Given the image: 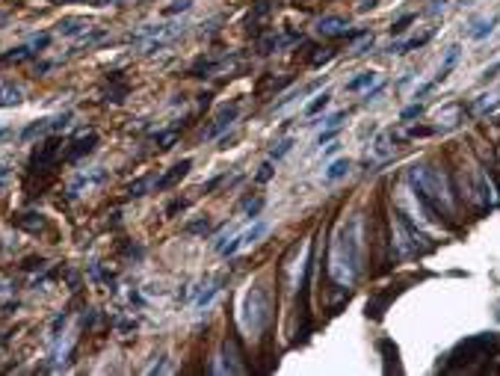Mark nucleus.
<instances>
[{
    "instance_id": "1",
    "label": "nucleus",
    "mask_w": 500,
    "mask_h": 376,
    "mask_svg": "<svg viewBox=\"0 0 500 376\" xmlns=\"http://www.w3.org/2000/svg\"><path fill=\"white\" fill-rule=\"evenodd\" d=\"M361 258H365V225L361 216H352L344 222L331 240L329 249V275L340 288H349L361 273Z\"/></svg>"
},
{
    "instance_id": "2",
    "label": "nucleus",
    "mask_w": 500,
    "mask_h": 376,
    "mask_svg": "<svg viewBox=\"0 0 500 376\" xmlns=\"http://www.w3.org/2000/svg\"><path fill=\"white\" fill-rule=\"evenodd\" d=\"M411 184L417 187V193L435 207V211H444L447 216L453 213V187H450L447 175L438 169V166H415L409 172Z\"/></svg>"
},
{
    "instance_id": "3",
    "label": "nucleus",
    "mask_w": 500,
    "mask_h": 376,
    "mask_svg": "<svg viewBox=\"0 0 500 376\" xmlns=\"http://www.w3.org/2000/svg\"><path fill=\"white\" fill-rule=\"evenodd\" d=\"M497 335H477V338H468L462 341L459 347L453 350V355H450V364L447 370H470V364L483 362L492 355V350L497 347Z\"/></svg>"
},
{
    "instance_id": "4",
    "label": "nucleus",
    "mask_w": 500,
    "mask_h": 376,
    "mask_svg": "<svg viewBox=\"0 0 500 376\" xmlns=\"http://www.w3.org/2000/svg\"><path fill=\"white\" fill-rule=\"evenodd\" d=\"M240 320L243 326L252 332V335H261L263 326L270 320V296L263 288H252L243 300V311H240Z\"/></svg>"
},
{
    "instance_id": "5",
    "label": "nucleus",
    "mask_w": 500,
    "mask_h": 376,
    "mask_svg": "<svg viewBox=\"0 0 500 376\" xmlns=\"http://www.w3.org/2000/svg\"><path fill=\"white\" fill-rule=\"evenodd\" d=\"M219 370H225V373H243L246 370V364L240 362V347H237V341L234 338H228L222 344V368Z\"/></svg>"
},
{
    "instance_id": "6",
    "label": "nucleus",
    "mask_w": 500,
    "mask_h": 376,
    "mask_svg": "<svg viewBox=\"0 0 500 376\" xmlns=\"http://www.w3.org/2000/svg\"><path fill=\"white\" fill-rule=\"evenodd\" d=\"M107 178V172L98 166V169H92V172H83V175H77L74 181H72V187H68V196H80L83 190H92V187H98Z\"/></svg>"
},
{
    "instance_id": "7",
    "label": "nucleus",
    "mask_w": 500,
    "mask_h": 376,
    "mask_svg": "<svg viewBox=\"0 0 500 376\" xmlns=\"http://www.w3.org/2000/svg\"><path fill=\"white\" fill-rule=\"evenodd\" d=\"M317 36H323V39L347 36V21L340 15H323L317 21Z\"/></svg>"
},
{
    "instance_id": "8",
    "label": "nucleus",
    "mask_w": 500,
    "mask_h": 376,
    "mask_svg": "<svg viewBox=\"0 0 500 376\" xmlns=\"http://www.w3.org/2000/svg\"><path fill=\"white\" fill-rule=\"evenodd\" d=\"M234 118H237V107H234V104H231V107H222V110L217 113V118L210 122V127L204 131V140H213V136H219L225 127L234 122Z\"/></svg>"
},
{
    "instance_id": "9",
    "label": "nucleus",
    "mask_w": 500,
    "mask_h": 376,
    "mask_svg": "<svg viewBox=\"0 0 500 376\" xmlns=\"http://www.w3.org/2000/svg\"><path fill=\"white\" fill-rule=\"evenodd\" d=\"M190 166H193V160H181V163H175L169 172H166L160 181H157V190H169V187H175L181 181V178H187V172H190Z\"/></svg>"
},
{
    "instance_id": "10",
    "label": "nucleus",
    "mask_w": 500,
    "mask_h": 376,
    "mask_svg": "<svg viewBox=\"0 0 500 376\" xmlns=\"http://www.w3.org/2000/svg\"><path fill=\"white\" fill-rule=\"evenodd\" d=\"M89 30V21L86 18H63L60 24H56V33L63 36H77V33H86Z\"/></svg>"
},
{
    "instance_id": "11",
    "label": "nucleus",
    "mask_w": 500,
    "mask_h": 376,
    "mask_svg": "<svg viewBox=\"0 0 500 376\" xmlns=\"http://www.w3.org/2000/svg\"><path fill=\"white\" fill-rule=\"evenodd\" d=\"M72 145H74V148H68V160H77V157L89 154L92 148L98 145V136L89 134V136H83V140H77V143H72Z\"/></svg>"
},
{
    "instance_id": "12",
    "label": "nucleus",
    "mask_w": 500,
    "mask_h": 376,
    "mask_svg": "<svg viewBox=\"0 0 500 376\" xmlns=\"http://www.w3.org/2000/svg\"><path fill=\"white\" fill-rule=\"evenodd\" d=\"M18 104H21V89L0 86V107H18Z\"/></svg>"
},
{
    "instance_id": "13",
    "label": "nucleus",
    "mask_w": 500,
    "mask_h": 376,
    "mask_svg": "<svg viewBox=\"0 0 500 376\" xmlns=\"http://www.w3.org/2000/svg\"><path fill=\"white\" fill-rule=\"evenodd\" d=\"M349 172V160L347 157H338L335 163H329V169H326V181H340Z\"/></svg>"
},
{
    "instance_id": "14",
    "label": "nucleus",
    "mask_w": 500,
    "mask_h": 376,
    "mask_svg": "<svg viewBox=\"0 0 500 376\" xmlns=\"http://www.w3.org/2000/svg\"><path fill=\"white\" fill-rule=\"evenodd\" d=\"M15 225L18 229H24V231H39L45 222H42V216L39 213H21V216H15Z\"/></svg>"
},
{
    "instance_id": "15",
    "label": "nucleus",
    "mask_w": 500,
    "mask_h": 376,
    "mask_svg": "<svg viewBox=\"0 0 500 376\" xmlns=\"http://www.w3.org/2000/svg\"><path fill=\"white\" fill-rule=\"evenodd\" d=\"M459 51H462L459 45H450L447 48V56H444V63H441V68H438V81H444V77L450 74V68H453L456 59H459Z\"/></svg>"
},
{
    "instance_id": "16",
    "label": "nucleus",
    "mask_w": 500,
    "mask_h": 376,
    "mask_svg": "<svg viewBox=\"0 0 500 376\" xmlns=\"http://www.w3.org/2000/svg\"><path fill=\"white\" fill-rule=\"evenodd\" d=\"M47 131H54V118H39V122L27 127L21 136H24V140H33V136H42V134H47Z\"/></svg>"
},
{
    "instance_id": "17",
    "label": "nucleus",
    "mask_w": 500,
    "mask_h": 376,
    "mask_svg": "<svg viewBox=\"0 0 500 376\" xmlns=\"http://www.w3.org/2000/svg\"><path fill=\"white\" fill-rule=\"evenodd\" d=\"M56 145H60V143L51 140V143H45V145H42V152H36V157H33V169H36V166H45L47 160H54Z\"/></svg>"
},
{
    "instance_id": "18",
    "label": "nucleus",
    "mask_w": 500,
    "mask_h": 376,
    "mask_svg": "<svg viewBox=\"0 0 500 376\" xmlns=\"http://www.w3.org/2000/svg\"><path fill=\"white\" fill-rule=\"evenodd\" d=\"M263 234H267V222H254L249 231L240 234V249H243V246H249V243H254V240H258V237H263Z\"/></svg>"
},
{
    "instance_id": "19",
    "label": "nucleus",
    "mask_w": 500,
    "mask_h": 376,
    "mask_svg": "<svg viewBox=\"0 0 500 376\" xmlns=\"http://www.w3.org/2000/svg\"><path fill=\"white\" fill-rule=\"evenodd\" d=\"M429 39H433V30H426L424 36H415V39H409V42H403L400 48H394V51H397V54H409V51H415V48H424V45L429 42Z\"/></svg>"
},
{
    "instance_id": "20",
    "label": "nucleus",
    "mask_w": 500,
    "mask_h": 376,
    "mask_svg": "<svg viewBox=\"0 0 500 376\" xmlns=\"http://www.w3.org/2000/svg\"><path fill=\"white\" fill-rule=\"evenodd\" d=\"M497 104H500V92H488V95H479V101L474 104V113H488V110H494Z\"/></svg>"
},
{
    "instance_id": "21",
    "label": "nucleus",
    "mask_w": 500,
    "mask_h": 376,
    "mask_svg": "<svg viewBox=\"0 0 500 376\" xmlns=\"http://www.w3.org/2000/svg\"><path fill=\"white\" fill-rule=\"evenodd\" d=\"M370 83H376V72H361L356 81L347 83V92H358V89H365V86H370Z\"/></svg>"
},
{
    "instance_id": "22",
    "label": "nucleus",
    "mask_w": 500,
    "mask_h": 376,
    "mask_svg": "<svg viewBox=\"0 0 500 376\" xmlns=\"http://www.w3.org/2000/svg\"><path fill=\"white\" fill-rule=\"evenodd\" d=\"M459 113H462V107H459V104L447 107V110H438V125H444V127L456 125V122H459Z\"/></svg>"
},
{
    "instance_id": "23",
    "label": "nucleus",
    "mask_w": 500,
    "mask_h": 376,
    "mask_svg": "<svg viewBox=\"0 0 500 376\" xmlns=\"http://www.w3.org/2000/svg\"><path fill=\"white\" fill-rule=\"evenodd\" d=\"M329 101H331V95H329V92H323V95H317V98H314V101H311V104L305 107V116L311 118V116H317L320 110H326V107H329Z\"/></svg>"
},
{
    "instance_id": "24",
    "label": "nucleus",
    "mask_w": 500,
    "mask_h": 376,
    "mask_svg": "<svg viewBox=\"0 0 500 376\" xmlns=\"http://www.w3.org/2000/svg\"><path fill=\"white\" fill-rule=\"evenodd\" d=\"M497 21H500V18H486V21H479L474 30H470V39H486V36L494 30Z\"/></svg>"
},
{
    "instance_id": "25",
    "label": "nucleus",
    "mask_w": 500,
    "mask_h": 376,
    "mask_svg": "<svg viewBox=\"0 0 500 376\" xmlns=\"http://www.w3.org/2000/svg\"><path fill=\"white\" fill-rule=\"evenodd\" d=\"M27 56H33V45H24V48H15L12 54H3V63H21Z\"/></svg>"
},
{
    "instance_id": "26",
    "label": "nucleus",
    "mask_w": 500,
    "mask_h": 376,
    "mask_svg": "<svg viewBox=\"0 0 500 376\" xmlns=\"http://www.w3.org/2000/svg\"><path fill=\"white\" fill-rule=\"evenodd\" d=\"M151 187V178H142V181H136L127 187V199H140V196H145V190Z\"/></svg>"
},
{
    "instance_id": "27",
    "label": "nucleus",
    "mask_w": 500,
    "mask_h": 376,
    "mask_svg": "<svg viewBox=\"0 0 500 376\" xmlns=\"http://www.w3.org/2000/svg\"><path fill=\"white\" fill-rule=\"evenodd\" d=\"M217 291H219V282H217V284H208V291L195 296V305H199V309H204V305H210V300L217 296Z\"/></svg>"
},
{
    "instance_id": "28",
    "label": "nucleus",
    "mask_w": 500,
    "mask_h": 376,
    "mask_svg": "<svg viewBox=\"0 0 500 376\" xmlns=\"http://www.w3.org/2000/svg\"><path fill=\"white\" fill-rule=\"evenodd\" d=\"M394 152V145H391V134H382L376 140V157H388Z\"/></svg>"
},
{
    "instance_id": "29",
    "label": "nucleus",
    "mask_w": 500,
    "mask_h": 376,
    "mask_svg": "<svg viewBox=\"0 0 500 376\" xmlns=\"http://www.w3.org/2000/svg\"><path fill=\"white\" fill-rule=\"evenodd\" d=\"M293 148V140H281L279 145H272V152H270V160H281L284 154H287Z\"/></svg>"
},
{
    "instance_id": "30",
    "label": "nucleus",
    "mask_w": 500,
    "mask_h": 376,
    "mask_svg": "<svg viewBox=\"0 0 500 376\" xmlns=\"http://www.w3.org/2000/svg\"><path fill=\"white\" fill-rule=\"evenodd\" d=\"M261 211H263V199H249L246 205H243V213H246L249 220H252V216H258Z\"/></svg>"
},
{
    "instance_id": "31",
    "label": "nucleus",
    "mask_w": 500,
    "mask_h": 376,
    "mask_svg": "<svg viewBox=\"0 0 500 376\" xmlns=\"http://www.w3.org/2000/svg\"><path fill=\"white\" fill-rule=\"evenodd\" d=\"M190 3H193V0H175V3H172L169 9H166V12H169V15H178V12H187V9H190Z\"/></svg>"
},
{
    "instance_id": "32",
    "label": "nucleus",
    "mask_w": 500,
    "mask_h": 376,
    "mask_svg": "<svg viewBox=\"0 0 500 376\" xmlns=\"http://www.w3.org/2000/svg\"><path fill=\"white\" fill-rule=\"evenodd\" d=\"M415 18H417V15H403V18H400V21H397L394 27H391V33H406V27H409L411 21H415Z\"/></svg>"
},
{
    "instance_id": "33",
    "label": "nucleus",
    "mask_w": 500,
    "mask_h": 376,
    "mask_svg": "<svg viewBox=\"0 0 500 376\" xmlns=\"http://www.w3.org/2000/svg\"><path fill=\"white\" fill-rule=\"evenodd\" d=\"M420 113H424V104H411L403 110V122H409V118H417Z\"/></svg>"
},
{
    "instance_id": "34",
    "label": "nucleus",
    "mask_w": 500,
    "mask_h": 376,
    "mask_svg": "<svg viewBox=\"0 0 500 376\" xmlns=\"http://www.w3.org/2000/svg\"><path fill=\"white\" fill-rule=\"evenodd\" d=\"M497 72H500V59H497V63H494L492 68H486V72H483V74H479V81H483V83H488V81H494V77H497Z\"/></svg>"
},
{
    "instance_id": "35",
    "label": "nucleus",
    "mask_w": 500,
    "mask_h": 376,
    "mask_svg": "<svg viewBox=\"0 0 500 376\" xmlns=\"http://www.w3.org/2000/svg\"><path fill=\"white\" fill-rule=\"evenodd\" d=\"M272 172H276V169H272V163H263V166H261V172H258V181H261V184H263V181H270Z\"/></svg>"
},
{
    "instance_id": "36",
    "label": "nucleus",
    "mask_w": 500,
    "mask_h": 376,
    "mask_svg": "<svg viewBox=\"0 0 500 376\" xmlns=\"http://www.w3.org/2000/svg\"><path fill=\"white\" fill-rule=\"evenodd\" d=\"M429 15H438V12H444V0H429V9H426Z\"/></svg>"
},
{
    "instance_id": "37",
    "label": "nucleus",
    "mask_w": 500,
    "mask_h": 376,
    "mask_svg": "<svg viewBox=\"0 0 500 376\" xmlns=\"http://www.w3.org/2000/svg\"><path fill=\"white\" fill-rule=\"evenodd\" d=\"M190 231H208V220H202V222H193V225H190Z\"/></svg>"
},
{
    "instance_id": "38",
    "label": "nucleus",
    "mask_w": 500,
    "mask_h": 376,
    "mask_svg": "<svg viewBox=\"0 0 500 376\" xmlns=\"http://www.w3.org/2000/svg\"><path fill=\"white\" fill-rule=\"evenodd\" d=\"M6 178H9V169H3V166H0V190H3V184H6Z\"/></svg>"
},
{
    "instance_id": "39",
    "label": "nucleus",
    "mask_w": 500,
    "mask_h": 376,
    "mask_svg": "<svg viewBox=\"0 0 500 376\" xmlns=\"http://www.w3.org/2000/svg\"><path fill=\"white\" fill-rule=\"evenodd\" d=\"M95 6H104V3H116V0H92Z\"/></svg>"
},
{
    "instance_id": "40",
    "label": "nucleus",
    "mask_w": 500,
    "mask_h": 376,
    "mask_svg": "<svg viewBox=\"0 0 500 376\" xmlns=\"http://www.w3.org/2000/svg\"><path fill=\"white\" fill-rule=\"evenodd\" d=\"M54 3H74V0H54Z\"/></svg>"
},
{
    "instance_id": "41",
    "label": "nucleus",
    "mask_w": 500,
    "mask_h": 376,
    "mask_svg": "<svg viewBox=\"0 0 500 376\" xmlns=\"http://www.w3.org/2000/svg\"><path fill=\"white\" fill-rule=\"evenodd\" d=\"M0 134H3V127H0Z\"/></svg>"
}]
</instances>
